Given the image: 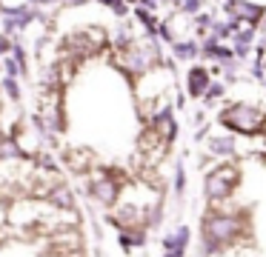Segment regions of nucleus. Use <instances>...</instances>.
Here are the masks:
<instances>
[{
    "label": "nucleus",
    "mask_w": 266,
    "mask_h": 257,
    "mask_svg": "<svg viewBox=\"0 0 266 257\" xmlns=\"http://www.w3.org/2000/svg\"><path fill=\"white\" fill-rule=\"evenodd\" d=\"M106 58L112 60L120 71H126L132 80L143 77L155 66H163V60H166L163 58V49H161V37H152V35H140L126 49H109Z\"/></svg>",
    "instance_id": "f257e3e1"
},
{
    "label": "nucleus",
    "mask_w": 266,
    "mask_h": 257,
    "mask_svg": "<svg viewBox=\"0 0 266 257\" xmlns=\"http://www.w3.org/2000/svg\"><path fill=\"white\" fill-rule=\"evenodd\" d=\"M220 123L238 134H261L266 128V112L255 103H226L220 112Z\"/></svg>",
    "instance_id": "f03ea898"
},
{
    "label": "nucleus",
    "mask_w": 266,
    "mask_h": 257,
    "mask_svg": "<svg viewBox=\"0 0 266 257\" xmlns=\"http://www.w3.org/2000/svg\"><path fill=\"white\" fill-rule=\"evenodd\" d=\"M238 180H241L238 166L235 163H220L206 175L203 194H206V200H212V203H220V200H226L232 192L238 189Z\"/></svg>",
    "instance_id": "7ed1b4c3"
},
{
    "label": "nucleus",
    "mask_w": 266,
    "mask_h": 257,
    "mask_svg": "<svg viewBox=\"0 0 266 257\" xmlns=\"http://www.w3.org/2000/svg\"><path fill=\"white\" fill-rule=\"evenodd\" d=\"M223 12H226V17H238L255 29H261V23H266V6L255 3V0H223Z\"/></svg>",
    "instance_id": "20e7f679"
},
{
    "label": "nucleus",
    "mask_w": 266,
    "mask_h": 257,
    "mask_svg": "<svg viewBox=\"0 0 266 257\" xmlns=\"http://www.w3.org/2000/svg\"><path fill=\"white\" fill-rule=\"evenodd\" d=\"M212 83V69L206 63H192L186 69V94L189 97H203Z\"/></svg>",
    "instance_id": "39448f33"
},
{
    "label": "nucleus",
    "mask_w": 266,
    "mask_h": 257,
    "mask_svg": "<svg viewBox=\"0 0 266 257\" xmlns=\"http://www.w3.org/2000/svg\"><path fill=\"white\" fill-rule=\"evenodd\" d=\"M255 43H258V29H255V26H241V29L232 35V40H229V46L235 49V58H238V60L249 58Z\"/></svg>",
    "instance_id": "423d86ee"
},
{
    "label": "nucleus",
    "mask_w": 266,
    "mask_h": 257,
    "mask_svg": "<svg viewBox=\"0 0 266 257\" xmlns=\"http://www.w3.org/2000/svg\"><path fill=\"white\" fill-rule=\"evenodd\" d=\"M169 55L177 63H195L200 58V40L197 37H183V40H175L169 43Z\"/></svg>",
    "instance_id": "0eeeda50"
},
{
    "label": "nucleus",
    "mask_w": 266,
    "mask_h": 257,
    "mask_svg": "<svg viewBox=\"0 0 266 257\" xmlns=\"http://www.w3.org/2000/svg\"><path fill=\"white\" fill-rule=\"evenodd\" d=\"M135 23L140 26V32H143V35L158 37V26H161V20H158V14H155V12L143 9V6H135Z\"/></svg>",
    "instance_id": "6e6552de"
},
{
    "label": "nucleus",
    "mask_w": 266,
    "mask_h": 257,
    "mask_svg": "<svg viewBox=\"0 0 266 257\" xmlns=\"http://www.w3.org/2000/svg\"><path fill=\"white\" fill-rule=\"evenodd\" d=\"M209 152L220 154V157H232V154L238 152V143L232 134H220V137H212L209 140Z\"/></svg>",
    "instance_id": "1a4fd4ad"
},
{
    "label": "nucleus",
    "mask_w": 266,
    "mask_h": 257,
    "mask_svg": "<svg viewBox=\"0 0 266 257\" xmlns=\"http://www.w3.org/2000/svg\"><path fill=\"white\" fill-rule=\"evenodd\" d=\"M97 3H100V6H106V9L115 14V17H120V20L129 14V6H132L129 0H97Z\"/></svg>",
    "instance_id": "9d476101"
},
{
    "label": "nucleus",
    "mask_w": 266,
    "mask_h": 257,
    "mask_svg": "<svg viewBox=\"0 0 266 257\" xmlns=\"http://www.w3.org/2000/svg\"><path fill=\"white\" fill-rule=\"evenodd\" d=\"M175 6L180 9V12H186V14H200L203 12V6H206V0H175Z\"/></svg>",
    "instance_id": "9b49d317"
},
{
    "label": "nucleus",
    "mask_w": 266,
    "mask_h": 257,
    "mask_svg": "<svg viewBox=\"0 0 266 257\" xmlns=\"http://www.w3.org/2000/svg\"><path fill=\"white\" fill-rule=\"evenodd\" d=\"M223 94H226V83L212 80V83H209V89H206V94H203V100H206V103H212V100H220Z\"/></svg>",
    "instance_id": "f8f14e48"
},
{
    "label": "nucleus",
    "mask_w": 266,
    "mask_h": 257,
    "mask_svg": "<svg viewBox=\"0 0 266 257\" xmlns=\"http://www.w3.org/2000/svg\"><path fill=\"white\" fill-rule=\"evenodd\" d=\"M3 89H6V94H9L12 100L20 97V83H17V77H6V80H3Z\"/></svg>",
    "instance_id": "ddd939ff"
},
{
    "label": "nucleus",
    "mask_w": 266,
    "mask_h": 257,
    "mask_svg": "<svg viewBox=\"0 0 266 257\" xmlns=\"http://www.w3.org/2000/svg\"><path fill=\"white\" fill-rule=\"evenodd\" d=\"M3 69H6V74H9V77H17V74H23L20 63H17L14 58H6V60H3Z\"/></svg>",
    "instance_id": "4468645a"
},
{
    "label": "nucleus",
    "mask_w": 266,
    "mask_h": 257,
    "mask_svg": "<svg viewBox=\"0 0 266 257\" xmlns=\"http://www.w3.org/2000/svg\"><path fill=\"white\" fill-rule=\"evenodd\" d=\"M12 58L20 63V69H23V74H26V69H29V60H26V52H23V46H14L12 49Z\"/></svg>",
    "instance_id": "2eb2a0df"
},
{
    "label": "nucleus",
    "mask_w": 266,
    "mask_h": 257,
    "mask_svg": "<svg viewBox=\"0 0 266 257\" xmlns=\"http://www.w3.org/2000/svg\"><path fill=\"white\" fill-rule=\"evenodd\" d=\"M14 49V43L9 40V35H0V55H9Z\"/></svg>",
    "instance_id": "dca6fc26"
},
{
    "label": "nucleus",
    "mask_w": 266,
    "mask_h": 257,
    "mask_svg": "<svg viewBox=\"0 0 266 257\" xmlns=\"http://www.w3.org/2000/svg\"><path fill=\"white\" fill-rule=\"evenodd\" d=\"M32 6H52V3H60V0H29Z\"/></svg>",
    "instance_id": "f3484780"
},
{
    "label": "nucleus",
    "mask_w": 266,
    "mask_h": 257,
    "mask_svg": "<svg viewBox=\"0 0 266 257\" xmlns=\"http://www.w3.org/2000/svg\"><path fill=\"white\" fill-rule=\"evenodd\" d=\"M3 12H6V6H3V0H0V14H3Z\"/></svg>",
    "instance_id": "a211bd4d"
},
{
    "label": "nucleus",
    "mask_w": 266,
    "mask_h": 257,
    "mask_svg": "<svg viewBox=\"0 0 266 257\" xmlns=\"http://www.w3.org/2000/svg\"><path fill=\"white\" fill-rule=\"evenodd\" d=\"M264 69H266V58H264Z\"/></svg>",
    "instance_id": "6ab92c4d"
},
{
    "label": "nucleus",
    "mask_w": 266,
    "mask_h": 257,
    "mask_svg": "<svg viewBox=\"0 0 266 257\" xmlns=\"http://www.w3.org/2000/svg\"><path fill=\"white\" fill-rule=\"evenodd\" d=\"M0 69H3V60H0Z\"/></svg>",
    "instance_id": "aec40b11"
},
{
    "label": "nucleus",
    "mask_w": 266,
    "mask_h": 257,
    "mask_svg": "<svg viewBox=\"0 0 266 257\" xmlns=\"http://www.w3.org/2000/svg\"><path fill=\"white\" fill-rule=\"evenodd\" d=\"M264 86H266V77H264Z\"/></svg>",
    "instance_id": "412c9836"
}]
</instances>
